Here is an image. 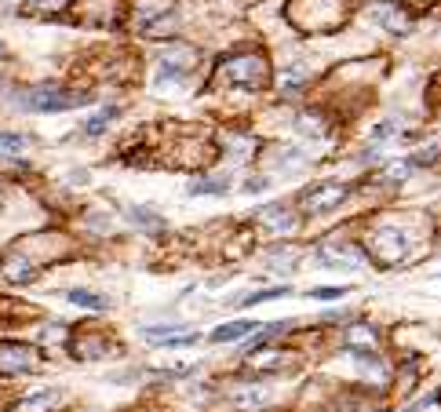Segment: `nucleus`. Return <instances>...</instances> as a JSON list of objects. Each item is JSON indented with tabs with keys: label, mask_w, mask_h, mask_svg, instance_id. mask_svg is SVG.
I'll return each mask as SVG.
<instances>
[{
	"label": "nucleus",
	"mask_w": 441,
	"mask_h": 412,
	"mask_svg": "<svg viewBox=\"0 0 441 412\" xmlns=\"http://www.w3.org/2000/svg\"><path fill=\"white\" fill-rule=\"evenodd\" d=\"M0 146H4V150H22V146H26V139H22V135L4 132V135H0Z\"/></svg>",
	"instance_id": "nucleus-11"
},
{
	"label": "nucleus",
	"mask_w": 441,
	"mask_h": 412,
	"mask_svg": "<svg viewBox=\"0 0 441 412\" xmlns=\"http://www.w3.org/2000/svg\"><path fill=\"white\" fill-rule=\"evenodd\" d=\"M77 102H81V99L70 95V92H62V88L41 84V88H33V92L26 95V110H37V113H62V110H73Z\"/></svg>",
	"instance_id": "nucleus-1"
},
{
	"label": "nucleus",
	"mask_w": 441,
	"mask_h": 412,
	"mask_svg": "<svg viewBox=\"0 0 441 412\" xmlns=\"http://www.w3.org/2000/svg\"><path fill=\"white\" fill-rule=\"evenodd\" d=\"M350 197V190L340 186V183H325V186H314V190H306L303 194V208L310 215H325L332 208H340V204Z\"/></svg>",
	"instance_id": "nucleus-2"
},
{
	"label": "nucleus",
	"mask_w": 441,
	"mask_h": 412,
	"mask_svg": "<svg viewBox=\"0 0 441 412\" xmlns=\"http://www.w3.org/2000/svg\"><path fill=\"white\" fill-rule=\"evenodd\" d=\"M248 332H259L255 321H226V325H219L208 336V343H241Z\"/></svg>",
	"instance_id": "nucleus-3"
},
{
	"label": "nucleus",
	"mask_w": 441,
	"mask_h": 412,
	"mask_svg": "<svg viewBox=\"0 0 441 412\" xmlns=\"http://www.w3.org/2000/svg\"><path fill=\"white\" fill-rule=\"evenodd\" d=\"M132 223L142 230H164V219H157L153 208H132Z\"/></svg>",
	"instance_id": "nucleus-7"
},
{
	"label": "nucleus",
	"mask_w": 441,
	"mask_h": 412,
	"mask_svg": "<svg viewBox=\"0 0 441 412\" xmlns=\"http://www.w3.org/2000/svg\"><path fill=\"white\" fill-rule=\"evenodd\" d=\"M310 295L314 300H340V295H346V288H314Z\"/></svg>",
	"instance_id": "nucleus-12"
},
{
	"label": "nucleus",
	"mask_w": 441,
	"mask_h": 412,
	"mask_svg": "<svg viewBox=\"0 0 441 412\" xmlns=\"http://www.w3.org/2000/svg\"><path fill=\"white\" fill-rule=\"evenodd\" d=\"M321 259H329V263H346V266H357V263H361V252H346V248H325V252H321Z\"/></svg>",
	"instance_id": "nucleus-8"
},
{
	"label": "nucleus",
	"mask_w": 441,
	"mask_h": 412,
	"mask_svg": "<svg viewBox=\"0 0 441 412\" xmlns=\"http://www.w3.org/2000/svg\"><path fill=\"white\" fill-rule=\"evenodd\" d=\"M4 55H8V48H4V44H0V59H4Z\"/></svg>",
	"instance_id": "nucleus-14"
},
{
	"label": "nucleus",
	"mask_w": 441,
	"mask_h": 412,
	"mask_svg": "<svg viewBox=\"0 0 441 412\" xmlns=\"http://www.w3.org/2000/svg\"><path fill=\"white\" fill-rule=\"evenodd\" d=\"M405 412H416V409H405Z\"/></svg>",
	"instance_id": "nucleus-15"
},
{
	"label": "nucleus",
	"mask_w": 441,
	"mask_h": 412,
	"mask_svg": "<svg viewBox=\"0 0 441 412\" xmlns=\"http://www.w3.org/2000/svg\"><path fill=\"white\" fill-rule=\"evenodd\" d=\"M70 303H77V306H84V311H106V295H99V292H92V288H70Z\"/></svg>",
	"instance_id": "nucleus-5"
},
{
	"label": "nucleus",
	"mask_w": 441,
	"mask_h": 412,
	"mask_svg": "<svg viewBox=\"0 0 441 412\" xmlns=\"http://www.w3.org/2000/svg\"><path fill=\"white\" fill-rule=\"evenodd\" d=\"M375 19H380L386 30H409V15L405 8H394V4H380L375 8Z\"/></svg>",
	"instance_id": "nucleus-4"
},
{
	"label": "nucleus",
	"mask_w": 441,
	"mask_h": 412,
	"mask_svg": "<svg viewBox=\"0 0 441 412\" xmlns=\"http://www.w3.org/2000/svg\"><path fill=\"white\" fill-rule=\"evenodd\" d=\"M113 117H117V110H102V113H99V117H92V121H88V124H84V128H88V135H99V132H102V128H106V124L113 121Z\"/></svg>",
	"instance_id": "nucleus-10"
},
{
	"label": "nucleus",
	"mask_w": 441,
	"mask_h": 412,
	"mask_svg": "<svg viewBox=\"0 0 441 412\" xmlns=\"http://www.w3.org/2000/svg\"><path fill=\"white\" fill-rule=\"evenodd\" d=\"M226 190V179L219 183V179H204V183H193L190 186V194H223Z\"/></svg>",
	"instance_id": "nucleus-9"
},
{
	"label": "nucleus",
	"mask_w": 441,
	"mask_h": 412,
	"mask_svg": "<svg viewBox=\"0 0 441 412\" xmlns=\"http://www.w3.org/2000/svg\"><path fill=\"white\" fill-rule=\"evenodd\" d=\"M281 295H288V285H277V288H263V292H248L241 303L233 306H252V303H266V300H281Z\"/></svg>",
	"instance_id": "nucleus-6"
},
{
	"label": "nucleus",
	"mask_w": 441,
	"mask_h": 412,
	"mask_svg": "<svg viewBox=\"0 0 441 412\" xmlns=\"http://www.w3.org/2000/svg\"><path fill=\"white\" fill-rule=\"evenodd\" d=\"M244 190H248V194H263V190H266V179H248V183H244Z\"/></svg>",
	"instance_id": "nucleus-13"
}]
</instances>
